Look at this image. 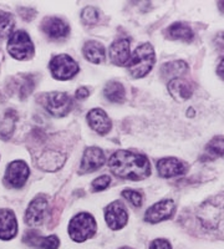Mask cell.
Listing matches in <instances>:
<instances>
[{"instance_id":"cell-1","label":"cell","mask_w":224,"mask_h":249,"mask_svg":"<svg viewBox=\"0 0 224 249\" xmlns=\"http://www.w3.org/2000/svg\"><path fill=\"white\" fill-rule=\"evenodd\" d=\"M108 168L115 176L130 181H141L151 175L150 161L146 156L120 150L108 159Z\"/></svg>"},{"instance_id":"cell-2","label":"cell","mask_w":224,"mask_h":249,"mask_svg":"<svg viewBox=\"0 0 224 249\" xmlns=\"http://www.w3.org/2000/svg\"><path fill=\"white\" fill-rule=\"evenodd\" d=\"M155 62H156V55H155L154 46L148 43L141 44L130 56V61L127 64L128 72L131 76L136 79L145 77L146 75L150 74Z\"/></svg>"},{"instance_id":"cell-3","label":"cell","mask_w":224,"mask_h":249,"mask_svg":"<svg viewBox=\"0 0 224 249\" xmlns=\"http://www.w3.org/2000/svg\"><path fill=\"white\" fill-rule=\"evenodd\" d=\"M97 224L95 218L90 213H79L69 223V234L71 239L77 243H83L88 238L94 237L96 233Z\"/></svg>"},{"instance_id":"cell-4","label":"cell","mask_w":224,"mask_h":249,"mask_svg":"<svg viewBox=\"0 0 224 249\" xmlns=\"http://www.w3.org/2000/svg\"><path fill=\"white\" fill-rule=\"evenodd\" d=\"M6 50L14 59L28 60L34 55V44L25 31L17 30L9 36Z\"/></svg>"},{"instance_id":"cell-5","label":"cell","mask_w":224,"mask_h":249,"mask_svg":"<svg viewBox=\"0 0 224 249\" xmlns=\"http://www.w3.org/2000/svg\"><path fill=\"white\" fill-rule=\"evenodd\" d=\"M49 68L52 71V77L60 80V81H66V80L72 79L79 72L77 62L66 54H61L52 57Z\"/></svg>"},{"instance_id":"cell-6","label":"cell","mask_w":224,"mask_h":249,"mask_svg":"<svg viewBox=\"0 0 224 249\" xmlns=\"http://www.w3.org/2000/svg\"><path fill=\"white\" fill-rule=\"evenodd\" d=\"M45 108L52 116L64 117L72 108V100L65 92H50L45 97Z\"/></svg>"},{"instance_id":"cell-7","label":"cell","mask_w":224,"mask_h":249,"mask_svg":"<svg viewBox=\"0 0 224 249\" xmlns=\"http://www.w3.org/2000/svg\"><path fill=\"white\" fill-rule=\"evenodd\" d=\"M48 198L45 196L39 195L29 203L25 212V218L24 221L29 227H36L43 223L45 219L46 213H48Z\"/></svg>"},{"instance_id":"cell-8","label":"cell","mask_w":224,"mask_h":249,"mask_svg":"<svg viewBox=\"0 0 224 249\" xmlns=\"http://www.w3.org/2000/svg\"><path fill=\"white\" fill-rule=\"evenodd\" d=\"M105 221L111 230L119 231L127 224L128 212L125 204L120 201H115L108 204L105 210Z\"/></svg>"},{"instance_id":"cell-9","label":"cell","mask_w":224,"mask_h":249,"mask_svg":"<svg viewBox=\"0 0 224 249\" xmlns=\"http://www.w3.org/2000/svg\"><path fill=\"white\" fill-rule=\"evenodd\" d=\"M176 211V204L172 199H163L154 206H151L147 211H146L145 221L148 223H158V222L166 221L168 218H171Z\"/></svg>"},{"instance_id":"cell-10","label":"cell","mask_w":224,"mask_h":249,"mask_svg":"<svg viewBox=\"0 0 224 249\" xmlns=\"http://www.w3.org/2000/svg\"><path fill=\"white\" fill-rule=\"evenodd\" d=\"M30 175L28 164L24 161H14L6 167L5 182L10 187L21 188L26 183Z\"/></svg>"},{"instance_id":"cell-11","label":"cell","mask_w":224,"mask_h":249,"mask_svg":"<svg viewBox=\"0 0 224 249\" xmlns=\"http://www.w3.org/2000/svg\"><path fill=\"white\" fill-rule=\"evenodd\" d=\"M187 168V163L176 157H165L157 162L158 175L163 178H171V177L185 175Z\"/></svg>"},{"instance_id":"cell-12","label":"cell","mask_w":224,"mask_h":249,"mask_svg":"<svg viewBox=\"0 0 224 249\" xmlns=\"http://www.w3.org/2000/svg\"><path fill=\"white\" fill-rule=\"evenodd\" d=\"M106 159L105 155H103V150L99 147H87L84 152L83 161H81V167H80L79 172L83 175V173H88L94 172V171L99 170L103 163H105Z\"/></svg>"},{"instance_id":"cell-13","label":"cell","mask_w":224,"mask_h":249,"mask_svg":"<svg viewBox=\"0 0 224 249\" xmlns=\"http://www.w3.org/2000/svg\"><path fill=\"white\" fill-rule=\"evenodd\" d=\"M17 234V221L12 210H0V239L10 241Z\"/></svg>"},{"instance_id":"cell-14","label":"cell","mask_w":224,"mask_h":249,"mask_svg":"<svg viewBox=\"0 0 224 249\" xmlns=\"http://www.w3.org/2000/svg\"><path fill=\"white\" fill-rule=\"evenodd\" d=\"M41 29L52 39H63L68 36L69 30H70L68 24L56 17L45 18L41 23Z\"/></svg>"},{"instance_id":"cell-15","label":"cell","mask_w":224,"mask_h":249,"mask_svg":"<svg viewBox=\"0 0 224 249\" xmlns=\"http://www.w3.org/2000/svg\"><path fill=\"white\" fill-rule=\"evenodd\" d=\"M87 122L90 127L94 131H96L100 135H106L111 131L112 122L107 113L101 108H92L87 113Z\"/></svg>"},{"instance_id":"cell-16","label":"cell","mask_w":224,"mask_h":249,"mask_svg":"<svg viewBox=\"0 0 224 249\" xmlns=\"http://www.w3.org/2000/svg\"><path fill=\"white\" fill-rule=\"evenodd\" d=\"M24 243L28 246L34 247L37 249H57L60 246V239L56 235H49V237H43L37 232L30 231L26 232L23 238Z\"/></svg>"},{"instance_id":"cell-17","label":"cell","mask_w":224,"mask_h":249,"mask_svg":"<svg viewBox=\"0 0 224 249\" xmlns=\"http://www.w3.org/2000/svg\"><path fill=\"white\" fill-rule=\"evenodd\" d=\"M168 91L172 95V97L177 101H186L190 99L194 91V86L190 81L186 80L185 77L170 80L168 82Z\"/></svg>"},{"instance_id":"cell-18","label":"cell","mask_w":224,"mask_h":249,"mask_svg":"<svg viewBox=\"0 0 224 249\" xmlns=\"http://www.w3.org/2000/svg\"><path fill=\"white\" fill-rule=\"evenodd\" d=\"M108 56L112 64L123 66L130 60V41L127 39L116 40L108 50Z\"/></svg>"},{"instance_id":"cell-19","label":"cell","mask_w":224,"mask_h":249,"mask_svg":"<svg viewBox=\"0 0 224 249\" xmlns=\"http://www.w3.org/2000/svg\"><path fill=\"white\" fill-rule=\"evenodd\" d=\"M66 161V156L57 151L48 150L40 155V157L36 161V166H39L41 170L45 171H56L60 167H63V164Z\"/></svg>"},{"instance_id":"cell-20","label":"cell","mask_w":224,"mask_h":249,"mask_svg":"<svg viewBox=\"0 0 224 249\" xmlns=\"http://www.w3.org/2000/svg\"><path fill=\"white\" fill-rule=\"evenodd\" d=\"M167 39L171 40H181L185 43H190L194 39V33L190 25L185 23H174L168 26L165 30Z\"/></svg>"},{"instance_id":"cell-21","label":"cell","mask_w":224,"mask_h":249,"mask_svg":"<svg viewBox=\"0 0 224 249\" xmlns=\"http://www.w3.org/2000/svg\"><path fill=\"white\" fill-rule=\"evenodd\" d=\"M83 53L85 59L92 64H101L105 60V48H103V44L97 43L95 40H90L85 44Z\"/></svg>"},{"instance_id":"cell-22","label":"cell","mask_w":224,"mask_h":249,"mask_svg":"<svg viewBox=\"0 0 224 249\" xmlns=\"http://www.w3.org/2000/svg\"><path fill=\"white\" fill-rule=\"evenodd\" d=\"M190 69H188L187 62L178 60V61H171L165 64L161 69V75L166 79H179L183 77L187 74Z\"/></svg>"},{"instance_id":"cell-23","label":"cell","mask_w":224,"mask_h":249,"mask_svg":"<svg viewBox=\"0 0 224 249\" xmlns=\"http://www.w3.org/2000/svg\"><path fill=\"white\" fill-rule=\"evenodd\" d=\"M103 95L110 102L122 104L126 99V91L123 85L119 81H110L103 89Z\"/></svg>"},{"instance_id":"cell-24","label":"cell","mask_w":224,"mask_h":249,"mask_svg":"<svg viewBox=\"0 0 224 249\" xmlns=\"http://www.w3.org/2000/svg\"><path fill=\"white\" fill-rule=\"evenodd\" d=\"M17 116L14 110H8L0 120V139L8 140L12 136L15 128V121Z\"/></svg>"},{"instance_id":"cell-25","label":"cell","mask_w":224,"mask_h":249,"mask_svg":"<svg viewBox=\"0 0 224 249\" xmlns=\"http://www.w3.org/2000/svg\"><path fill=\"white\" fill-rule=\"evenodd\" d=\"M206 152H207V155L209 156V157H212V159L224 156V137H213V139L208 142L207 146H206Z\"/></svg>"},{"instance_id":"cell-26","label":"cell","mask_w":224,"mask_h":249,"mask_svg":"<svg viewBox=\"0 0 224 249\" xmlns=\"http://www.w3.org/2000/svg\"><path fill=\"white\" fill-rule=\"evenodd\" d=\"M14 25L15 21L13 15L10 13L0 10V37L10 36L13 29H14Z\"/></svg>"},{"instance_id":"cell-27","label":"cell","mask_w":224,"mask_h":249,"mask_svg":"<svg viewBox=\"0 0 224 249\" xmlns=\"http://www.w3.org/2000/svg\"><path fill=\"white\" fill-rule=\"evenodd\" d=\"M81 19H83L84 24H86V25H96L100 19L99 10L96 8H94V6H87L81 13Z\"/></svg>"},{"instance_id":"cell-28","label":"cell","mask_w":224,"mask_h":249,"mask_svg":"<svg viewBox=\"0 0 224 249\" xmlns=\"http://www.w3.org/2000/svg\"><path fill=\"white\" fill-rule=\"evenodd\" d=\"M122 196L123 198L127 199L132 206L135 207H141L142 204V195L135 190H125L122 191Z\"/></svg>"},{"instance_id":"cell-29","label":"cell","mask_w":224,"mask_h":249,"mask_svg":"<svg viewBox=\"0 0 224 249\" xmlns=\"http://www.w3.org/2000/svg\"><path fill=\"white\" fill-rule=\"evenodd\" d=\"M110 176H100V177H97V178L94 179V182H92V191H94V192H100V191L106 190L108 187V184H110Z\"/></svg>"},{"instance_id":"cell-30","label":"cell","mask_w":224,"mask_h":249,"mask_svg":"<svg viewBox=\"0 0 224 249\" xmlns=\"http://www.w3.org/2000/svg\"><path fill=\"white\" fill-rule=\"evenodd\" d=\"M150 249H172V247H171L170 242L166 239H155L151 243Z\"/></svg>"},{"instance_id":"cell-31","label":"cell","mask_w":224,"mask_h":249,"mask_svg":"<svg viewBox=\"0 0 224 249\" xmlns=\"http://www.w3.org/2000/svg\"><path fill=\"white\" fill-rule=\"evenodd\" d=\"M213 44L216 46V49L221 53H224V31H221L214 36L213 39Z\"/></svg>"},{"instance_id":"cell-32","label":"cell","mask_w":224,"mask_h":249,"mask_svg":"<svg viewBox=\"0 0 224 249\" xmlns=\"http://www.w3.org/2000/svg\"><path fill=\"white\" fill-rule=\"evenodd\" d=\"M88 96V90L86 88H80L79 90L76 91V99L84 100Z\"/></svg>"},{"instance_id":"cell-33","label":"cell","mask_w":224,"mask_h":249,"mask_svg":"<svg viewBox=\"0 0 224 249\" xmlns=\"http://www.w3.org/2000/svg\"><path fill=\"white\" fill-rule=\"evenodd\" d=\"M217 74L219 75L221 79L224 80V59H222V61L219 62L218 68H217Z\"/></svg>"},{"instance_id":"cell-34","label":"cell","mask_w":224,"mask_h":249,"mask_svg":"<svg viewBox=\"0 0 224 249\" xmlns=\"http://www.w3.org/2000/svg\"><path fill=\"white\" fill-rule=\"evenodd\" d=\"M218 5H219V8H221V10H223L224 12V1H219Z\"/></svg>"},{"instance_id":"cell-35","label":"cell","mask_w":224,"mask_h":249,"mask_svg":"<svg viewBox=\"0 0 224 249\" xmlns=\"http://www.w3.org/2000/svg\"><path fill=\"white\" fill-rule=\"evenodd\" d=\"M121 249H132V248H130V247H123V248H121Z\"/></svg>"}]
</instances>
